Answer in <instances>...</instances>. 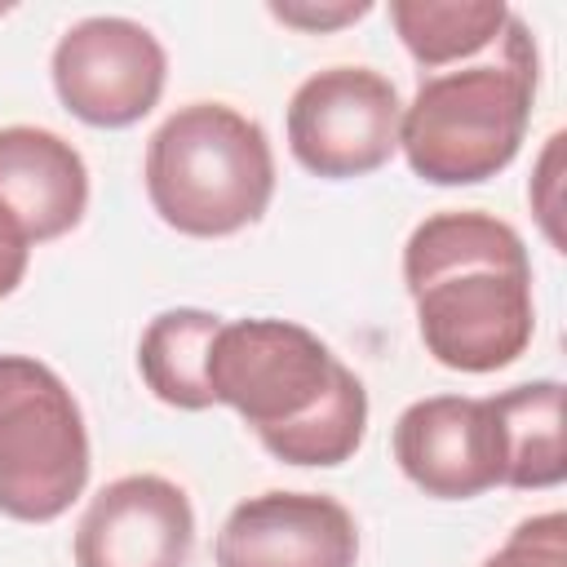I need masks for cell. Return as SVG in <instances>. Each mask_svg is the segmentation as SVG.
<instances>
[{
	"mask_svg": "<svg viewBox=\"0 0 567 567\" xmlns=\"http://www.w3.org/2000/svg\"><path fill=\"white\" fill-rule=\"evenodd\" d=\"M403 284L421 341L443 368L496 372L532 346V261L518 230L492 213L425 217L403 244Z\"/></svg>",
	"mask_w": 567,
	"mask_h": 567,
	"instance_id": "6da1fadb",
	"label": "cell"
},
{
	"mask_svg": "<svg viewBox=\"0 0 567 567\" xmlns=\"http://www.w3.org/2000/svg\"><path fill=\"white\" fill-rule=\"evenodd\" d=\"M208 390L284 465H341L368 430L363 381L310 328L288 319L221 323L208 350Z\"/></svg>",
	"mask_w": 567,
	"mask_h": 567,
	"instance_id": "7a4b0ae2",
	"label": "cell"
},
{
	"mask_svg": "<svg viewBox=\"0 0 567 567\" xmlns=\"http://www.w3.org/2000/svg\"><path fill=\"white\" fill-rule=\"evenodd\" d=\"M536 97V49L518 18L501 31V58L430 75L399 120V146L416 177L470 186L496 177L523 146Z\"/></svg>",
	"mask_w": 567,
	"mask_h": 567,
	"instance_id": "3957f363",
	"label": "cell"
},
{
	"mask_svg": "<svg viewBox=\"0 0 567 567\" xmlns=\"http://www.w3.org/2000/svg\"><path fill=\"white\" fill-rule=\"evenodd\" d=\"M146 195L173 230L195 239L252 226L275 195V155L261 124L226 102L173 111L146 146Z\"/></svg>",
	"mask_w": 567,
	"mask_h": 567,
	"instance_id": "277c9868",
	"label": "cell"
},
{
	"mask_svg": "<svg viewBox=\"0 0 567 567\" xmlns=\"http://www.w3.org/2000/svg\"><path fill=\"white\" fill-rule=\"evenodd\" d=\"M89 483V434L66 381L27 354H0V514L53 523Z\"/></svg>",
	"mask_w": 567,
	"mask_h": 567,
	"instance_id": "5b68a950",
	"label": "cell"
},
{
	"mask_svg": "<svg viewBox=\"0 0 567 567\" xmlns=\"http://www.w3.org/2000/svg\"><path fill=\"white\" fill-rule=\"evenodd\" d=\"M399 89L368 66H328L288 102V146L301 168L328 182L377 173L399 151Z\"/></svg>",
	"mask_w": 567,
	"mask_h": 567,
	"instance_id": "8992f818",
	"label": "cell"
},
{
	"mask_svg": "<svg viewBox=\"0 0 567 567\" xmlns=\"http://www.w3.org/2000/svg\"><path fill=\"white\" fill-rule=\"evenodd\" d=\"M164 44L133 18H84L53 49V89L62 106L93 128L137 124L164 93Z\"/></svg>",
	"mask_w": 567,
	"mask_h": 567,
	"instance_id": "52a82bcc",
	"label": "cell"
},
{
	"mask_svg": "<svg viewBox=\"0 0 567 567\" xmlns=\"http://www.w3.org/2000/svg\"><path fill=\"white\" fill-rule=\"evenodd\" d=\"M399 470L439 501H470L505 478V443L492 399L434 394L394 421Z\"/></svg>",
	"mask_w": 567,
	"mask_h": 567,
	"instance_id": "ba28073f",
	"label": "cell"
},
{
	"mask_svg": "<svg viewBox=\"0 0 567 567\" xmlns=\"http://www.w3.org/2000/svg\"><path fill=\"white\" fill-rule=\"evenodd\" d=\"M213 554L217 567H354L359 532L323 492H261L226 514Z\"/></svg>",
	"mask_w": 567,
	"mask_h": 567,
	"instance_id": "9c48e42d",
	"label": "cell"
},
{
	"mask_svg": "<svg viewBox=\"0 0 567 567\" xmlns=\"http://www.w3.org/2000/svg\"><path fill=\"white\" fill-rule=\"evenodd\" d=\"M190 540L186 492L159 474H124L89 501L75 527V567H186Z\"/></svg>",
	"mask_w": 567,
	"mask_h": 567,
	"instance_id": "30bf717a",
	"label": "cell"
},
{
	"mask_svg": "<svg viewBox=\"0 0 567 567\" xmlns=\"http://www.w3.org/2000/svg\"><path fill=\"white\" fill-rule=\"evenodd\" d=\"M89 168L80 151L35 124L0 128V239L31 248L80 226Z\"/></svg>",
	"mask_w": 567,
	"mask_h": 567,
	"instance_id": "8fae6325",
	"label": "cell"
},
{
	"mask_svg": "<svg viewBox=\"0 0 567 567\" xmlns=\"http://www.w3.org/2000/svg\"><path fill=\"white\" fill-rule=\"evenodd\" d=\"M217 328H221L217 315L190 310V306L164 310L146 323L137 341V372L155 399H164L168 408H186V412L213 408L208 350H213Z\"/></svg>",
	"mask_w": 567,
	"mask_h": 567,
	"instance_id": "7c38bea8",
	"label": "cell"
},
{
	"mask_svg": "<svg viewBox=\"0 0 567 567\" xmlns=\"http://www.w3.org/2000/svg\"><path fill=\"white\" fill-rule=\"evenodd\" d=\"M505 443V487H558L567 478L563 447V385L532 381L492 399Z\"/></svg>",
	"mask_w": 567,
	"mask_h": 567,
	"instance_id": "4fadbf2b",
	"label": "cell"
},
{
	"mask_svg": "<svg viewBox=\"0 0 567 567\" xmlns=\"http://www.w3.org/2000/svg\"><path fill=\"white\" fill-rule=\"evenodd\" d=\"M514 13L501 0H394L390 22L421 66L461 62L501 40Z\"/></svg>",
	"mask_w": 567,
	"mask_h": 567,
	"instance_id": "5bb4252c",
	"label": "cell"
},
{
	"mask_svg": "<svg viewBox=\"0 0 567 567\" xmlns=\"http://www.w3.org/2000/svg\"><path fill=\"white\" fill-rule=\"evenodd\" d=\"M483 567H567V518L558 509L523 518Z\"/></svg>",
	"mask_w": 567,
	"mask_h": 567,
	"instance_id": "9a60e30c",
	"label": "cell"
},
{
	"mask_svg": "<svg viewBox=\"0 0 567 567\" xmlns=\"http://www.w3.org/2000/svg\"><path fill=\"white\" fill-rule=\"evenodd\" d=\"M372 4L368 0H346V4H270V13L288 27H301V31H332V27H346L354 18H363Z\"/></svg>",
	"mask_w": 567,
	"mask_h": 567,
	"instance_id": "2e32d148",
	"label": "cell"
},
{
	"mask_svg": "<svg viewBox=\"0 0 567 567\" xmlns=\"http://www.w3.org/2000/svg\"><path fill=\"white\" fill-rule=\"evenodd\" d=\"M27 252H31V248H18V244L0 239V297H9V292L22 284V275H27Z\"/></svg>",
	"mask_w": 567,
	"mask_h": 567,
	"instance_id": "e0dca14e",
	"label": "cell"
}]
</instances>
